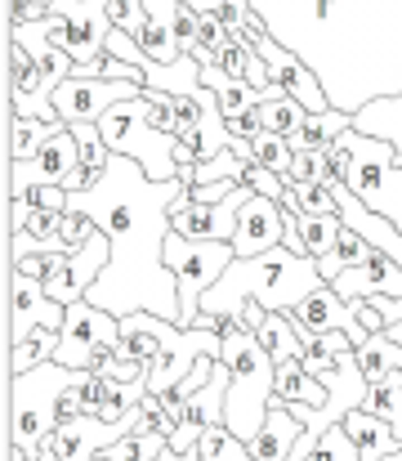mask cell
<instances>
[{"label":"cell","mask_w":402,"mask_h":461,"mask_svg":"<svg viewBox=\"0 0 402 461\" xmlns=\"http://www.w3.org/2000/svg\"><path fill=\"white\" fill-rule=\"evenodd\" d=\"M138 421H143V408L134 417H126V421H117V426L94 421V417H67V421H58V430L49 439V453L58 461H94L99 453L117 448L126 435H134Z\"/></svg>","instance_id":"16"},{"label":"cell","mask_w":402,"mask_h":461,"mask_svg":"<svg viewBox=\"0 0 402 461\" xmlns=\"http://www.w3.org/2000/svg\"><path fill=\"white\" fill-rule=\"evenodd\" d=\"M389 461H402V453H398V457H389Z\"/></svg>","instance_id":"41"},{"label":"cell","mask_w":402,"mask_h":461,"mask_svg":"<svg viewBox=\"0 0 402 461\" xmlns=\"http://www.w3.org/2000/svg\"><path fill=\"white\" fill-rule=\"evenodd\" d=\"M251 161H260L264 170L272 175H290V166H295V149H290V140H277V135H260L255 144H251Z\"/></svg>","instance_id":"31"},{"label":"cell","mask_w":402,"mask_h":461,"mask_svg":"<svg viewBox=\"0 0 402 461\" xmlns=\"http://www.w3.org/2000/svg\"><path fill=\"white\" fill-rule=\"evenodd\" d=\"M147 99H130V104H117L112 113H103L99 131L108 140V149L117 157H130L143 166V175L152 184H170V179H183L179 175V161H174V149L179 140L174 135H161L147 117Z\"/></svg>","instance_id":"7"},{"label":"cell","mask_w":402,"mask_h":461,"mask_svg":"<svg viewBox=\"0 0 402 461\" xmlns=\"http://www.w3.org/2000/svg\"><path fill=\"white\" fill-rule=\"evenodd\" d=\"M130 99H143V86H130V81H76V77H67L54 90V113L67 126H81V122L99 126L103 113H112L117 104H130Z\"/></svg>","instance_id":"13"},{"label":"cell","mask_w":402,"mask_h":461,"mask_svg":"<svg viewBox=\"0 0 402 461\" xmlns=\"http://www.w3.org/2000/svg\"><path fill=\"white\" fill-rule=\"evenodd\" d=\"M9 265H13V274H27V278H36V283H49V278L67 265V256L40 251V256H22V260H9Z\"/></svg>","instance_id":"34"},{"label":"cell","mask_w":402,"mask_h":461,"mask_svg":"<svg viewBox=\"0 0 402 461\" xmlns=\"http://www.w3.org/2000/svg\"><path fill=\"white\" fill-rule=\"evenodd\" d=\"M183 193L188 179L152 184L138 161L117 153L85 193H67V211L85 215L112 242V265L90 287V305L112 318L156 313L165 322H179V287L165 265V242L174 233L170 211Z\"/></svg>","instance_id":"2"},{"label":"cell","mask_w":402,"mask_h":461,"mask_svg":"<svg viewBox=\"0 0 402 461\" xmlns=\"http://www.w3.org/2000/svg\"><path fill=\"white\" fill-rule=\"evenodd\" d=\"M246 184H251L260 197H268V202H281V197H286V179L264 170L260 161H246Z\"/></svg>","instance_id":"35"},{"label":"cell","mask_w":402,"mask_h":461,"mask_svg":"<svg viewBox=\"0 0 402 461\" xmlns=\"http://www.w3.org/2000/svg\"><path fill=\"white\" fill-rule=\"evenodd\" d=\"M251 197H255L251 184L233 188V193L219 197V202H188V193H183V197L174 202V211H170V229H174L179 238H188V242H233L237 220H242V211L251 206Z\"/></svg>","instance_id":"12"},{"label":"cell","mask_w":402,"mask_h":461,"mask_svg":"<svg viewBox=\"0 0 402 461\" xmlns=\"http://www.w3.org/2000/svg\"><path fill=\"white\" fill-rule=\"evenodd\" d=\"M112 0H54L49 18H63L67 27V54L76 68H90L108 54V36H112V18H108Z\"/></svg>","instance_id":"14"},{"label":"cell","mask_w":402,"mask_h":461,"mask_svg":"<svg viewBox=\"0 0 402 461\" xmlns=\"http://www.w3.org/2000/svg\"><path fill=\"white\" fill-rule=\"evenodd\" d=\"M353 131L358 135H371V140H385L389 149L402 153V99H380V104L362 108L353 117Z\"/></svg>","instance_id":"25"},{"label":"cell","mask_w":402,"mask_h":461,"mask_svg":"<svg viewBox=\"0 0 402 461\" xmlns=\"http://www.w3.org/2000/svg\"><path fill=\"white\" fill-rule=\"evenodd\" d=\"M242 27H246V41H251V50H255V54H260V59L268 63V77H272V86H277L286 99H295V104H299L304 113H313V117H317V113H331V104H326V90L317 86V77H313V72H308V68H304V63H299V59L286 50V45H277V41L268 36L264 23L255 18V9H251V18H246Z\"/></svg>","instance_id":"10"},{"label":"cell","mask_w":402,"mask_h":461,"mask_svg":"<svg viewBox=\"0 0 402 461\" xmlns=\"http://www.w3.org/2000/svg\"><path fill=\"white\" fill-rule=\"evenodd\" d=\"M174 327H179V322H165V318H156V313H130V318H121V345L130 349L134 358H143V363L152 367V358L165 349V340H170Z\"/></svg>","instance_id":"22"},{"label":"cell","mask_w":402,"mask_h":461,"mask_svg":"<svg viewBox=\"0 0 402 461\" xmlns=\"http://www.w3.org/2000/svg\"><path fill=\"white\" fill-rule=\"evenodd\" d=\"M72 381H76V372H67L63 363H45V367L13 376V385H9V444H13V453L36 461L49 448V439L63 421V394Z\"/></svg>","instance_id":"6"},{"label":"cell","mask_w":402,"mask_h":461,"mask_svg":"<svg viewBox=\"0 0 402 461\" xmlns=\"http://www.w3.org/2000/svg\"><path fill=\"white\" fill-rule=\"evenodd\" d=\"M36 461H58V457H54V453H49V448H45V453H40V457H36Z\"/></svg>","instance_id":"38"},{"label":"cell","mask_w":402,"mask_h":461,"mask_svg":"<svg viewBox=\"0 0 402 461\" xmlns=\"http://www.w3.org/2000/svg\"><path fill=\"white\" fill-rule=\"evenodd\" d=\"M117 345H121V318L103 313L90 301H76V305H67V322L58 331L54 363H63L67 372H90L94 354L99 349H117Z\"/></svg>","instance_id":"11"},{"label":"cell","mask_w":402,"mask_h":461,"mask_svg":"<svg viewBox=\"0 0 402 461\" xmlns=\"http://www.w3.org/2000/svg\"><path fill=\"white\" fill-rule=\"evenodd\" d=\"M54 354H58V331H36V336H27L22 345L9 349V372L22 376L31 367H45V363H54Z\"/></svg>","instance_id":"28"},{"label":"cell","mask_w":402,"mask_h":461,"mask_svg":"<svg viewBox=\"0 0 402 461\" xmlns=\"http://www.w3.org/2000/svg\"><path fill=\"white\" fill-rule=\"evenodd\" d=\"M255 340L264 345V354L281 367V363H299L304 354H308V345H304V336L295 331V322H290V313H268L264 327L255 331Z\"/></svg>","instance_id":"24"},{"label":"cell","mask_w":402,"mask_h":461,"mask_svg":"<svg viewBox=\"0 0 402 461\" xmlns=\"http://www.w3.org/2000/svg\"><path fill=\"white\" fill-rule=\"evenodd\" d=\"M233 260H237L233 242H188V238L170 233V242H165V265H170L174 287H179V327H192V322L201 318L206 292L228 274Z\"/></svg>","instance_id":"8"},{"label":"cell","mask_w":402,"mask_h":461,"mask_svg":"<svg viewBox=\"0 0 402 461\" xmlns=\"http://www.w3.org/2000/svg\"><path fill=\"white\" fill-rule=\"evenodd\" d=\"M299 439H304V426H299L281 403H272L264 435H260L255 444H246V448H251V457L255 461H290L295 457V448H299Z\"/></svg>","instance_id":"21"},{"label":"cell","mask_w":402,"mask_h":461,"mask_svg":"<svg viewBox=\"0 0 402 461\" xmlns=\"http://www.w3.org/2000/svg\"><path fill=\"white\" fill-rule=\"evenodd\" d=\"M72 135H76V149H81V170L90 175V184L108 170V161H112V149H108V140H103V131L99 126H90V122H81V126H72Z\"/></svg>","instance_id":"29"},{"label":"cell","mask_w":402,"mask_h":461,"mask_svg":"<svg viewBox=\"0 0 402 461\" xmlns=\"http://www.w3.org/2000/svg\"><path fill=\"white\" fill-rule=\"evenodd\" d=\"M219 354H224L219 318H206V313H201L192 327H174L170 340H165V349H161V354L152 358V367H147V394L161 399V394L179 390L201 358H219Z\"/></svg>","instance_id":"9"},{"label":"cell","mask_w":402,"mask_h":461,"mask_svg":"<svg viewBox=\"0 0 402 461\" xmlns=\"http://www.w3.org/2000/svg\"><path fill=\"white\" fill-rule=\"evenodd\" d=\"M317 287H326L322 274H317V260L277 247V251L255 256V260H233L228 274L206 292L201 313L206 318H228V313H242L251 301L264 305L268 313H295Z\"/></svg>","instance_id":"3"},{"label":"cell","mask_w":402,"mask_h":461,"mask_svg":"<svg viewBox=\"0 0 402 461\" xmlns=\"http://www.w3.org/2000/svg\"><path fill=\"white\" fill-rule=\"evenodd\" d=\"M9 461H27V457H22V453H9Z\"/></svg>","instance_id":"39"},{"label":"cell","mask_w":402,"mask_h":461,"mask_svg":"<svg viewBox=\"0 0 402 461\" xmlns=\"http://www.w3.org/2000/svg\"><path fill=\"white\" fill-rule=\"evenodd\" d=\"M304 461H358V448H353L349 430L335 426V430H326V435L313 444V453H308Z\"/></svg>","instance_id":"32"},{"label":"cell","mask_w":402,"mask_h":461,"mask_svg":"<svg viewBox=\"0 0 402 461\" xmlns=\"http://www.w3.org/2000/svg\"><path fill=\"white\" fill-rule=\"evenodd\" d=\"M63 322H67V305L49 301L45 283H36L27 274L9 278V349L36 331H63Z\"/></svg>","instance_id":"17"},{"label":"cell","mask_w":402,"mask_h":461,"mask_svg":"<svg viewBox=\"0 0 402 461\" xmlns=\"http://www.w3.org/2000/svg\"><path fill=\"white\" fill-rule=\"evenodd\" d=\"M108 18H112L117 32H126L134 41L147 32V9H143V0H112V5H108Z\"/></svg>","instance_id":"33"},{"label":"cell","mask_w":402,"mask_h":461,"mask_svg":"<svg viewBox=\"0 0 402 461\" xmlns=\"http://www.w3.org/2000/svg\"><path fill=\"white\" fill-rule=\"evenodd\" d=\"M299 229H304L308 256H313V260H326V256L335 251L340 233H344V220H340V215H322V220H299Z\"/></svg>","instance_id":"30"},{"label":"cell","mask_w":402,"mask_h":461,"mask_svg":"<svg viewBox=\"0 0 402 461\" xmlns=\"http://www.w3.org/2000/svg\"><path fill=\"white\" fill-rule=\"evenodd\" d=\"M219 336H224V354L219 363L228 367L233 385H228V403H224V426L242 439L255 444L268 426L272 412V390H277V363L264 354V345L255 340L251 322L242 313L219 318Z\"/></svg>","instance_id":"4"},{"label":"cell","mask_w":402,"mask_h":461,"mask_svg":"<svg viewBox=\"0 0 402 461\" xmlns=\"http://www.w3.org/2000/svg\"><path fill=\"white\" fill-rule=\"evenodd\" d=\"M340 301H371V296H402V265L385 251H371L362 269H344L335 283H326Z\"/></svg>","instance_id":"19"},{"label":"cell","mask_w":402,"mask_h":461,"mask_svg":"<svg viewBox=\"0 0 402 461\" xmlns=\"http://www.w3.org/2000/svg\"><path fill=\"white\" fill-rule=\"evenodd\" d=\"M264 32L326 90L335 113L358 117L402 99V0H246Z\"/></svg>","instance_id":"1"},{"label":"cell","mask_w":402,"mask_h":461,"mask_svg":"<svg viewBox=\"0 0 402 461\" xmlns=\"http://www.w3.org/2000/svg\"><path fill=\"white\" fill-rule=\"evenodd\" d=\"M331 170L349 184V193L367 211L385 215L402 233V153L398 149H389L385 140L349 131L331 149Z\"/></svg>","instance_id":"5"},{"label":"cell","mask_w":402,"mask_h":461,"mask_svg":"<svg viewBox=\"0 0 402 461\" xmlns=\"http://www.w3.org/2000/svg\"><path fill=\"white\" fill-rule=\"evenodd\" d=\"M281 238H286V211H281V202H268V197L255 193L251 206H246L242 220H237V233H233L237 260H255V256L277 251Z\"/></svg>","instance_id":"18"},{"label":"cell","mask_w":402,"mask_h":461,"mask_svg":"<svg viewBox=\"0 0 402 461\" xmlns=\"http://www.w3.org/2000/svg\"><path fill=\"white\" fill-rule=\"evenodd\" d=\"M344 430H349V439L358 448V461H389L402 453V439L394 435V426L371 417V412H362V408L344 417Z\"/></svg>","instance_id":"20"},{"label":"cell","mask_w":402,"mask_h":461,"mask_svg":"<svg viewBox=\"0 0 402 461\" xmlns=\"http://www.w3.org/2000/svg\"><path fill=\"white\" fill-rule=\"evenodd\" d=\"M31 202H36L40 211H49V215H67V193H63V188H54V184H49V188H36V193H31Z\"/></svg>","instance_id":"36"},{"label":"cell","mask_w":402,"mask_h":461,"mask_svg":"<svg viewBox=\"0 0 402 461\" xmlns=\"http://www.w3.org/2000/svg\"><path fill=\"white\" fill-rule=\"evenodd\" d=\"M94 461H112V457H108V453H99V457H94Z\"/></svg>","instance_id":"40"},{"label":"cell","mask_w":402,"mask_h":461,"mask_svg":"<svg viewBox=\"0 0 402 461\" xmlns=\"http://www.w3.org/2000/svg\"><path fill=\"white\" fill-rule=\"evenodd\" d=\"M188 9H197V14H224L228 9V0H183Z\"/></svg>","instance_id":"37"},{"label":"cell","mask_w":402,"mask_h":461,"mask_svg":"<svg viewBox=\"0 0 402 461\" xmlns=\"http://www.w3.org/2000/svg\"><path fill=\"white\" fill-rule=\"evenodd\" d=\"M72 170H81V149H76V135H72V126L54 140V144H45V153L31 157V161H9V202H22V197H31L36 188H63V179L72 175Z\"/></svg>","instance_id":"15"},{"label":"cell","mask_w":402,"mask_h":461,"mask_svg":"<svg viewBox=\"0 0 402 461\" xmlns=\"http://www.w3.org/2000/svg\"><path fill=\"white\" fill-rule=\"evenodd\" d=\"M260 113V126H264V135H277V140H295V135H304V122H308V113L295 104V99H268L255 108Z\"/></svg>","instance_id":"27"},{"label":"cell","mask_w":402,"mask_h":461,"mask_svg":"<svg viewBox=\"0 0 402 461\" xmlns=\"http://www.w3.org/2000/svg\"><path fill=\"white\" fill-rule=\"evenodd\" d=\"M362 412L389 421L394 435L402 439V372H385V376L367 381V403H362Z\"/></svg>","instance_id":"26"},{"label":"cell","mask_w":402,"mask_h":461,"mask_svg":"<svg viewBox=\"0 0 402 461\" xmlns=\"http://www.w3.org/2000/svg\"><path fill=\"white\" fill-rule=\"evenodd\" d=\"M67 131V122H36V117H9V161H31L45 153Z\"/></svg>","instance_id":"23"}]
</instances>
